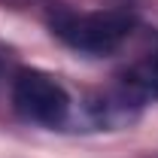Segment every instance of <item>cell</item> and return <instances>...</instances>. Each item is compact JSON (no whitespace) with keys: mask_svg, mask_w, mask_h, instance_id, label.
<instances>
[{"mask_svg":"<svg viewBox=\"0 0 158 158\" xmlns=\"http://www.w3.org/2000/svg\"><path fill=\"white\" fill-rule=\"evenodd\" d=\"M52 34L82 55H113L125 46L134 31V15L125 9H98V12H73L55 9L49 15Z\"/></svg>","mask_w":158,"mask_h":158,"instance_id":"6da1fadb","label":"cell"},{"mask_svg":"<svg viewBox=\"0 0 158 158\" xmlns=\"http://www.w3.org/2000/svg\"><path fill=\"white\" fill-rule=\"evenodd\" d=\"M12 106L21 118L58 128L70 116V98L58 79L43 70H19L12 79Z\"/></svg>","mask_w":158,"mask_h":158,"instance_id":"7a4b0ae2","label":"cell"},{"mask_svg":"<svg viewBox=\"0 0 158 158\" xmlns=\"http://www.w3.org/2000/svg\"><path fill=\"white\" fill-rule=\"evenodd\" d=\"M118 100L149 103L158 100V52H143L118 73Z\"/></svg>","mask_w":158,"mask_h":158,"instance_id":"3957f363","label":"cell"},{"mask_svg":"<svg viewBox=\"0 0 158 158\" xmlns=\"http://www.w3.org/2000/svg\"><path fill=\"white\" fill-rule=\"evenodd\" d=\"M3 64H6V61H3V52H0V73H3Z\"/></svg>","mask_w":158,"mask_h":158,"instance_id":"277c9868","label":"cell"}]
</instances>
